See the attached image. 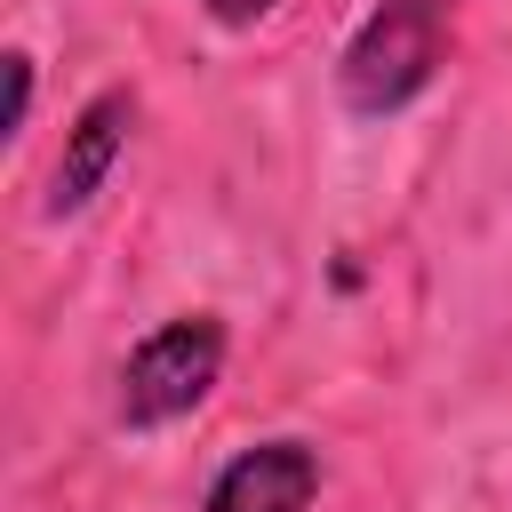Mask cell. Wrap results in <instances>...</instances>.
I'll use <instances>...</instances> for the list:
<instances>
[{
	"label": "cell",
	"instance_id": "6da1fadb",
	"mask_svg": "<svg viewBox=\"0 0 512 512\" xmlns=\"http://www.w3.org/2000/svg\"><path fill=\"white\" fill-rule=\"evenodd\" d=\"M456 56V0H368L336 48V104L368 128L416 112Z\"/></svg>",
	"mask_w": 512,
	"mask_h": 512
},
{
	"label": "cell",
	"instance_id": "7a4b0ae2",
	"mask_svg": "<svg viewBox=\"0 0 512 512\" xmlns=\"http://www.w3.org/2000/svg\"><path fill=\"white\" fill-rule=\"evenodd\" d=\"M224 360H232L224 312H168V320H152L120 352V368H112V424L128 440H152V432L200 416L208 392L224 384Z\"/></svg>",
	"mask_w": 512,
	"mask_h": 512
},
{
	"label": "cell",
	"instance_id": "3957f363",
	"mask_svg": "<svg viewBox=\"0 0 512 512\" xmlns=\"http://www.w3.org/2000/svg\"><path fill=\"white\" fill-rule=\"evenodd\" d=\"M136 120H144V96H136L128 80H104L96 96H80V112L64 120V152H56V168H48V192H40V216H48V224H72V216H88V208L104 200L112 168H120L128 144H136Z\"/></svg>",
	"mask_w": 512,
	"mask_h": 512
},
{
	"label": "cell",
	"instance_id": "277c9868",
	"mask_svg": "<svg viewBox=\"0 0 512 512\" xmlns=\"http://www.w3.org/2000/svg\"><path fill=\"white\" fill-rule=\"evenodd\" d=\"M320 488H328V456H320V440H304V432H272V440L232 448V456L208 472V488H200L192 512H312Z\"/></svg>",
	"mask_w": 512,
	"mask_h": 512
},
{
	"label": "cell",
	"instance_id": "5b68a950",
	"mask_svg": "<svg viewBox=\"0 0 512 512\" xmlns=\"http://www.w3.org/2000/svg\"><path fill=\"white\" fill-rule=\"evenodd\" d=\"M0 64H8V136H24L32 128V96H40V64H32V48H8Z\"/></svg>",
	"mask_w": 512,
	"mask_h": 512
},
{
	"label": "cell",
	"instance_id": "8992f818",
	"mask_svg": "<svg viewBox=\"0 0 512 512\" xmlns=\"http://www.w3.org/2000/svg\"><path fill=\"white\" fill-rule=\"evenodd\" d=\"M272 8H280V0H200V16H208L216 32H256Z\"/></svg>",
	"mask_w": 512,
	"mask_h": 512
}]
</instances>
